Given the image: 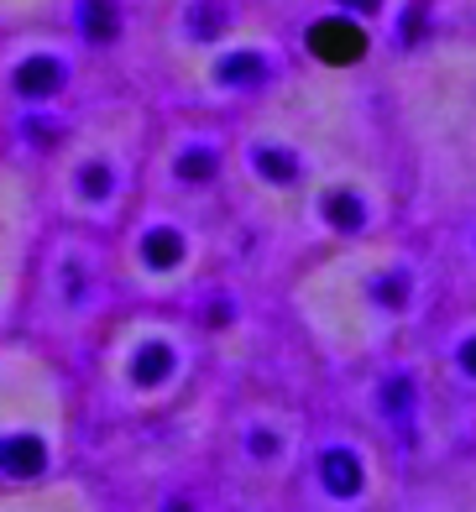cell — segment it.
<instances>
[{
	"mask_svg": "<svg viewBox=\"0 0 476 512\" xmlns=\"http://www.w3.org/2000/svg\"><path fill=\"white\" fill-rule=\"evenodd\" d=\"M58 84H63V63H53V58H32V63H21V74H16V89L32 100L53 95Z\"/></svg>",
	"mask_w": 476,
	"mask_h": 512,
	"instance_id": "cell-1",
	"label": "cell"
},
{
	"mask_svg": "<svg viewBox=\"0 0 476 512\" xmlns=\"http://www.w3.org/2000/svg\"><path fill=\"white\" fill-rule=\"evenodd\" d=\"M314 48H320L325 58H356V53H361V37H356V27H340V21H330V27L314 32Z\"/></svg>",
	"mask_w": 476,
	"mask_h": 512,
	"instance_id": "cell-2",
	"label": "cell"
},
{
	"mask_svg": "<svg viewBox=\"0 0 476 512\" xmlns=\"http://www.w3.org/2000/svg\"><path fill=\"white\" fill-rule=\"evenodd\" d=\"M84 32L89 37H116V0H89L84 6Z\"/></svg>",
	"mask_w": 476,
	"mask_h": 512,
	"instance_id": "cell-3",
	"label": "cell"
},
{
	"mask_svg": "<svg viewBox=\"0 0 476 512\" xmlns=\"http://www.w3.org/2000/svg\"><path fill=\"white\" fill-rule=\"evenodd\" d=\"M11 455H6V465L16 476H32V471H42V445L37 439H16V445H6Z\"/></svg>",
	"mask_w": 476,
	"mask_h": 512,
	"instance_id": "cell-4",
	"label": "cell"
},
{
	"mask_svg": "<svg viewBox=\"0 0 476 512\" xmlns=\"http://www.w3.org/2000/svg\"><path fill=\"white\" fill-rule=\"evenodd\" d=\"M178 251H184V246H178V236L157 230V236L147 241V262H152V267H173V262H178Z\"/></svg>",
	"mask_w": 476,
	"mask_h": 512,
	"instance_id": "cell-5",
	"label": "cell"
},
{
	"mask_svg": "<svg viewBox=\"0 0 476 512\" xmlns=\"http://www.w3.org/2000/svg\"><path fill=\"white\" fill-rule=\"evenodd\" d=\"M163 371H168V351H157V345H152V351H142V356H136V377L157 382Z\"/></svg>",
	"mask_w": 476,
	"mask_h": 512,
	"instance_id": "cell-6",
	"label": "cell"
},
{
	"mask_svg": "<svg viewBox=\"0 0 476 512\" xmlns=\"http://www.w3.org/2000/svg\"><path fill=\"white\" fill-rule=\"evenodd\" d=\"M105 189H110V178H105L100 168H89V173H84V194H95V199H100Z\"/></svg>",
	"mask_w": 476,
	"mask_h": 512,
	"instance_id": "cell-7",
	"label": "cell"
},
{
	"mask_svg": "<svg viewBox=\"0 0 476 512\" xmlns=\"http://www.w3.org/2000/svg\"><path fill=\"white\" fill-rule=\"evenodd\" d=\"M330 481H335V486H351V481H356V471H351L346 460H330Z\"/></svg>",
	"mask_w": 476,
	"mask_h": 512,
	"instance_id": "cell-8",
	"label": "cell"
},
{
	"mask_svg": "<svg viewBox=\"0 0 476 512\" xmlns=\"http://www.w3.org/2000/svg\"><path fill=\"white\" fill-rule=\"evenodd\" d=\"M184 173H189V178H204V173H210V157H204V152H194V162H189Z\"/></svg>",
	"mask_w": 476,
	"mask_h": 512,
	"instance_id": "cell-9",
	"label": "cell"
}]
</instances>
